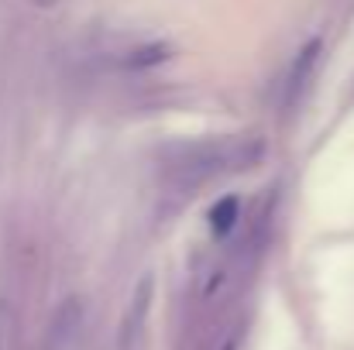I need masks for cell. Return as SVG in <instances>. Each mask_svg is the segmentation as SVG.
Here are the masks:
<instances>
[{"mask_svg": "<svg viewBox=\"0 0 354 350\" xmlns=\"http://www.w3.org/2000/svg\"><path fill=\"white\" fill-rule=\"evenodd\" d=\"M237 213H241V203H237V196H224V200H217V203H214V210L207 213L214 237H224V233L231 231V227L237 224Z\"/></svg>", "mask_w": 354, "mask_h": 350, "instance_id": "cell-2", "label": "cell"}, {"mask_svg": "<svg viewBox=\"0 0 354 350\" xmlns=\"http://www.w3.org/2000/svg\"><path fill=\"white\" fill-rule=\"evenodd\" d=\"M3 344H7V330H3V313H0V350H3Z\"/></svg>", "mask_w": 354, "mask_h": 350, "instance_id": "cell-4", "label": "cell"}, {"mask_svg": "<svg viewBox=\"0 0 354 350\" xmlns=\"http://www.w3.org/2000/svg\"><path fill=\"white\" fill-rule=\"evenodd\" d=\"M134 59H127L124 66H155V62H165L169 59V48L165 45H148V48H138L131 52Z\"/></svg>", "mask_w": 354, "mask_h": 350, "instance_id": "cell-3", "label": "cell"}, {"mask_svg": "<svg viewBox=\"0 0 354 350\" xmlns=\"http://www.w3.org/2000/svg\"><path fill=\"white\" fill-rule=\"evenodd\" d=\"M320 52H324V41H320V38H313V41H306V45L299 48V55L292 59L289 76H286V83H282V107H286V110H292V107L306 97L310 79H313L317 62H320Z\"/></svg>", "mask_w": 354, "mask_h": 350, "instance_id": "cell-1", "label": "cell"}]
</instances>
